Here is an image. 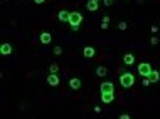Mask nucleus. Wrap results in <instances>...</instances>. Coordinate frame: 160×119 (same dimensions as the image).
I'll list each match as a JSON object with an SVG mask.
<instances>
[{"label":"nucleus","mask_w":160,"mask_h":119,"mask_svg":"<svg viewBox=\"0 0 160 119\" xmlns=\"http://www.w3.org/2000/svg\"><path fill=\"white\" fill-rule=\"evenodd\" d=\"M120 84H122V87H125V89L131 87V86L135 84V76L131 72H123L122 76H120Z\"/></svg>","instance_id":"nucleus-1"},{"label":"nucleus","mask_w":160,"mask_h":119,"mask_svg":"<svg viewBox=\"0 0 160 119\" xmlns=\"http://www.w3.org/2000/svg\"><path fill=\"white\" fill-rule=\"evenodd\" d=\"M83 22V15L79 12H71L69 13V24H71V29L72 30H78V27L81 25Z\"/></svg>","instance_id":"nucleus-2"},{"label":"nucleus","mask_w":160,"mask_h":119,"mask_svg":"<svg viewBox=\"0 0 160 119\" xmlns=\"http://www.w3.org/2000/svg\"><path fill=\"white\" fill-rule=\"evenodd\" d=\"M152 72V65L150 62H142V64H138V74L143 77H148V74Z\"/></svg>","instance_id":"nucleus-3"},{"label":"nucleus","mask_w":160,"mask_h":119,"mask_svg":"<svg viewBox=\"0 0 160 119\" xmlns=\"http://www.w3.org/2000/svg\"><path fill=\"white\" fill-rule=\"evenodd\" d=\"M47 84L52 86V87H56V86H59V77L56 76V74L51 72L49 76H47Z\"/></svg>","instance_id":"nucleus-4"},{"label":"nucleus","mask_w":160,"mask_h":119,"mask_svg":"<svg viewBox=\"0 0 160 119\" xmlns=\"http://www.w3.org/2000/svg\"><path fill=\"white\" fill-rule=\"evenodd\" d=\"M113 99H115V94L113 92H103V94H101V101L105 102V104L113 102Z\"/></svg>","instance_id":"nucleus-5"},{"label":"nucleus","mask_w":160,"mask_h":119,"mask_svg":"<svg viewBox=\"0 0 160 119\" xmlns=\"http://www.w3.org/2000/svg\"><path fill=\"white\" fill-rule=\"evenodd\" d=\"M0 52H2V55H10L12 54V45L8 42L2 44V47H0Z\"/></svg>","instance_id":"nucleus-6"},{"label":"nucleus","mask_w":160,"mask_h":119,"mask_svg":"<svg viewBox=\"0 0 160 119\" xmlns=\"http://www.w3.org/2000/svg\"><path fill=\"white\" fill-rule=\"evenodd\" d=\"M100 89H101V94L103 92H113V82H103Z\"/></svg>","instance_id":"nucleus-7"},{"label":"nucleus","mask_w":160,"mask_h":119,"mask_svg":"<svg viewBox=\"0 0 160 119\" xmlns=\"http://www.w3.org/2000/svg\"><path fill=\"white\" fill-rule=\"evenodd\" d=\"M83 54H84V57H88V59H91V57H94V54H96V51L93 49V47H84L83 49Z\"/></svg>","instance_id":"nucleus-8"},{"label":"nucleus","mask_w":160,"mask_h":119,"mask_svg":"<svg viewBox=\"0 0 160 119\" xmlns=\"http://www.w3.org/2000/svg\"><path fill=\"white\" fill-rule=\"evenodd\" d=\"M86 9H88L89 12H96V10H98V0H88Z\"/></svg>","instance_id":"nucleus-9"},{"label":"nucleus","mask_w":160,"mask_h":119,"mask_svg":"<svg viewBox=\"0 0 160 119\" xmlns=\"http://www.w3.org/2000/svg\"><path fill=\"white\" fill-rule=\"evenodd\" d=\"M69 86H71V89H74V91H78L81 87V81L78 79V77H72L71 81H69Z\"/></svg>","instance_id":"nucleus-10"},{"label":"nucleus","mask_w":160,"mask_h":119,"mask_svg":"<svg viewBox=\"0 0 160 119\" xmlns=\"http://www.w3.org/2000/svg\"><path fill=\"white\" fill-rule=\"evenodd\" d=\"M69 13L71 12H66V10H61V12L57 13V19L61 22H69Z\"/></svg>","instance_id":"nucleus-11"},{"label":"nucleus","mask_w":160,"mask_h":119,"mask_svg":"<svg viewBox=\"0 0 160 119\" xmlns=\"http://www.w3.org/2000/svg\"><path fill=\"white\" fill-rule=\"evenodd\" d=\"M51 40H52V35H51L49 32H42L41 34V42L42 44H51Z\"/></svg>","instance_id":"nucleus-12"},{"label":"nucleus","mask_w":160,"mask_h":119,"mask_svg":"<svg viewBox=\"0 0 160 119\" xmlns=\"http://www.w3.org/2000/svg\"><path fill=\"white\" fill-rule=\"evenodd\" d=\"M148 79H150L152 82H158L160 81V72L158 71H152V72L148 74Z\"/></svg>","instance_id":"nucleus-13"},{"label":"nucleus","mask_w":160,"mask_h":119,"mask_svg":"<svg viewBox=\"0 0 160 119\" xmlns=\"http://www.w3.org/2000/svg\"><path fill=\"white\" fill-rule=\"evenodd\" d=\"M123 62H125L126 65H133L135 64V57L131 54H125V57H123Z\"/></svg>","instance_id":"nucleus-14"},{"label":"nucleus","mask_w":160,"mask_h":119,"mask_svg":"<svg viewBox=\"0 0 160 119\" xmlns=\"http://www.w3.org/2000/svg\"><path fill=\"white\" fill-rule=\"evenodd\" d=\"M96 76L98 77H105L106 76V67L105 65H100V67L96 69Z\"/></svg>","instance_id":"nucleus-15"},{"label":"nucleus","mask_w":160,"mask_h":119,"mask_svg":"<svg viewBox=\"0 0 160 119\" xmlns=\"http://www.w3.org/2000/svg\"><path fill=\"white\" fill-rule=\"evenodd\" d=\"M126 27H128L126 22H120V24H118V29H120V30H126Z\"/></svg>","instance_id":"nucleus-16"},{"label":"nucleus","mask_w":160,"mask_h":119,"mask_svg":"<svg viewBox=\"0 0 160 119\" xmlns=\"http://www.w3.org/2000/svg\"><path fill=\"white\" fill-rule=\"evenodd\" d=\"M57 71H59V65H57V64H52V65H51V72H52V74H56Z\"/></svg>","instance_id":"nucleus-17"},{"label":"nucleus","mask_w":160,"mask_h":119,"mask_svg":"<svg viewBox=\"0 0 160 119\" xmlns=\"http://www.w3.org/2000/svg\"><path fill=\"white\" fill-rule=\"evenodd\" d=\"M54 54L56 55H61V54H63V47H54Z\"/></svg>","instance_id":"nucleus-18"},{"label":"nucleus","mask_w":160,"mask_h":119,"mask_svg":"<svg viewBox=\"0 0 160 119\" xmlns=\"http://www.w3.org/2000/svg\"><path fill=\"white\" fill-rule=\"evenodd\" d=\"M108 25H109V22H106V20H101V29L105 30V29H108Z\"/></svg>","instance_id":"nucleus-19"},{"label":"nucleus","mask_w":160,"mask_h":119,"mask_svg":"<svg viewBox=\"0 0 160 119\" xmlns=\"http://www.w3.org/2000/svg\"><path fill=\"white\" fill-rule=\"evenodd\" d=\"M150 82H152V81H150V79H148V77H143L142 84H143V86H148V84H150Z\"/></svg>","instance_id":"nucleus-20"},{"label":"nucleus","mask_w":160,"mask_h":119,"mask_svg":"<svg viewBox=\"0 0 160 119\" xmlns=\"http://www.w3.org/2000/svg\"><path fill=\"white\" fill-rule=\"evenodd\" d=\"M152 44H153V45H157V44H158V39L157 37H152V40H150Z\"/></svg>","instance_id":"nucleus-21"},{"label":"nucleus","mask_w":160,"mask_h":119,"mask_svg":"<svg viewBox=\"0 0 160 119\" xmlns=\"http://www.w3.org/2000/svg\"><path fill=\"white\" fill-rule=\"evenodd\" d=\"M130 118H131L130 114H122V116H120V119H130Z\"/></svg>","instance_id":"nucleus-22"},{"label":"nucleus","mask_w":160,"mask_h":119,"mask_svg":"<svg viewBox=\"0 0 160 119\" xmlns=\"http://www.w3.org/2000/svg\"><path fill=\"white\" fill-rule=\"evenodd\" d=\"M103 2H105V5H111V4H113V0H103Z\"/></svg>","instance_id":"nucleus-23"},{"label":"nucleus","mask_w":160,"mask_h":119,"mask_svg":"<svg viewBox=\"0 0 160 119\" xmlns=\"http://www.w3.org/2000/svg\"><path fill=\"white\" fill-rule=\"evenodd\" d=\"M157 30H158V27H157V25H152V32H153V34H155Z\"/></svg>","instance_id":"nucleus-24"},{"label":"nucleus","mask_w":160,"mask_h":119,"mask_svg":"<svg viewBox=\"0 0 160 119\" xmlns=\"http://www.w3.org/2000/svg\"><path fill=\"white\" fill-rule=\"evenodd\" d=\"M34 2H35V4H37V5H41V4H44V0H34Z\"/></svg>","instance_id":"nucleus-25"},{"label":"nucleus","mask_w":160,"mask_h":119,"mask_svg":"<svg viewBox=\"0 0 160 119\" xmlns=\"http://www.w3.org/2000/svg\"><path fill=\"white\" fill-rule=\"evenodd\" d=\"M98 2H100V0H98Z\"/></svg>","instance_id":"nucleus-26"}]
</instances>
